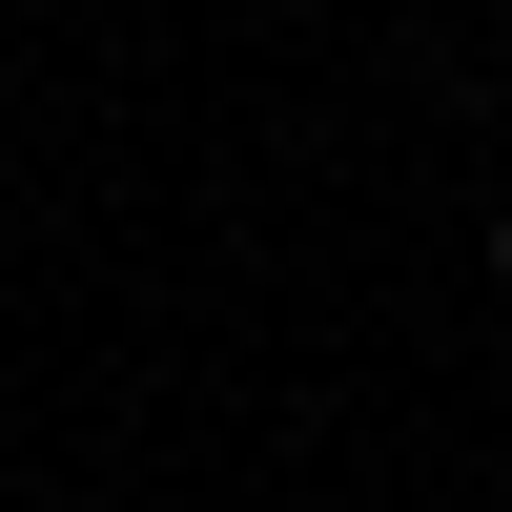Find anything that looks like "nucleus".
<instances>
[{
	"instance_id": "f257e3e1",
	"label": "nucleus",
	"mask_w": 512,
	"mask_h": 512,
	"mask_svg": "<svg viewBox=\"0 0 512 512\" xmlns=\"http://www.w3.org/2000/svg\"><path fill=\"white\" fill-rule=\"evenodd\" d=\"M492 287H512V205H492Z\"/></svg>"
}]
</instances>
